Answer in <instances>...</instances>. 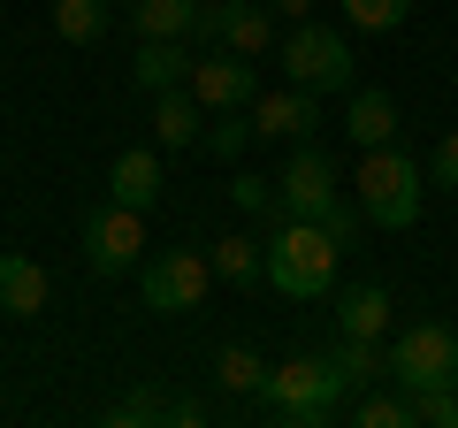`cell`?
<instances>
[{
  "label": "cell",
  "instance_id": "7",
  "mask_svg": "<svg viewBox=\"0 0 458 428\" xmlns=\"http://www.w3.org/2000/svg\"><path fill=\"white\" fill-rule=\"evenodd\" d=\"M146 261V214L123 207V199H99L84 214V268L92 276H138Z\"/></svg>",
  "mask_w": 458,
  "mask_h": 428
},
{
  "label": "cell",
  "instance_id": "13",
  "mask_svg": "<svg viewBox=\"0 0 458 428\" xmlns=\"http://www.w3.org/2000/svg\"><path fill=\"white\" fill-rule=\"evenodd\" d=\"M199 138H207V107L191 99V84H168V92H153V146L191 153Z\"/></svg>",
  "mask_w": 458,
  "mask_h": 428
},
{
  "label": "cell",
  "instance_id": "12",
  "mask_svg": "<svg viewBox=\"0 0 458 428\" xmlns=\"http://www.w3.org/2000/svg\"><path fill=\"white\" fill-rule=\"evenodd\" d=\"M47 306H54V276L31 253H0V313L8 321H38Z\"/></svg>",
  "mask_w": 458,
  "mask_h": 428
},
{
  "label": "cell",
  "instance_id": "14",
  "mask_svg": "<svg viewBox=\"0 0 458 428\" xmlns=\"http://www.w3.org/2000/svg\"><path fill=\"white\" fill-rule=\"evenodd\" d=\"M390 291L382 283H352V291H336V337H390Z\"/></svg>",
  "mask_w": 458,
  "mask_h": 428
},
{
  "label": "cell",
  "instance_id": "1",
  "mask_svg": "<svg viewBox=\"0 0 458 428\" xmlns=\"http://www.w3.org/2000/svg\"><path fill=\"white\" fill-rule=\"evenodd\" d=\"M336 276H344L336 237H328L321 222H306V214H276V230H267V245H260V283L267 291L313 306V298H336Z\"/></svg>",
  "mask_w": 458,
  "mask_h": 428
},
{
  "label": "cell",
  "instance_id": "9",
  "mask_svg": "<svg viewBox=\"0 0 458 428\" xmlns=\"http://www.w3.org/2000/svg\"><path fill=\"white\" fill-rule=\"evenodd\" d=\"M245 116H252V146H306L321 131V92H306V84H260V99Z\"/></svg>",
  "mask_w": 458,
  "mask_h": 428
},
{
  "label": "cell",
  "instance_id": "17",
  "mask_svg": "<svg viewBox=\"0 0 458 428\" xmlns=\"http://www.w3.org/2000/svg\"><path fill=\"white\" fill-rule=\"evenodd\" d=\"M222 47H229V54H245V62H267V54H276V8L229 0V16H222Z\"/></svg>",
  "mask_w": 458,
  "mask_h": 428
},
{
  "label": "cell",
  "instance_id": "3",
  "mask_svg": "<svg viewBox=\"0 0 458 428\" xmlns=\"http://www.w3.org/2000/svg\"><path fill=\"white\" fill-rule=\"evenodd\" d=\"M420 184H428V168L412 161L405 146H367V161H360V176H352V192H360V222H375V230H412L420 222Z\"/></svg>",
  "mask_w": 458,
  "mask_h": 428
},
{
  "label": "cell",
  "instance_id": "10",
  "mask_svg": "<svg viewBox=\"0 0 458 428\" xmlns=\"http://www.w3.org/2000/svg\"><path fill=\"white\" fill-rule=\"evenodd\" d=\"M191 99L199 107H252V99H260V62H245V54H229V47H214V54H199L191 62Z\"/></svg>",
  "mask_w": 458,
  "mask_h": 428
},
{
  "label": "cell",
  "instance_id": "30",
  "mask_svg": "<svg viewBox=\"0 0 458 428\" xmlns=\"http://www.w3.org/2000/svg\"><path fill=\"white\" fill-rule=\"evenodd\" d=\"M321 230L336 237V245H352V230H360V207H344V199H336V207L321 214Z\"/></svg>",
  "mask_w": 458,
  "mask_h": 428
},
{
  "label": "cell",
  "instance_id": "6",
  "mask_svg": "<svg viewBox=\"0 0 458 428\" xmlns=\"http://www.w3.org/2000/svg\"><path fill=\"white\" fill-rule=\"evenodd\" d=\"M382 382H397L405 398L458 382L451 375V330H443V321H412V330H397L390 352H382Z\"/></svg>",
  "mask_w": 458,
  "mask_h": 428
},
{
  "label": "cell",
  "instance_id": "15",
  "mask_svg": "<svg viewBox=\"0 0 458 428\" xmlns=\"http://www.w3.org/2000/svg\"><path fill=\"white\" fill-rule=\"evenodd\" d=\"M191 77V54H183V39H138V54H131V84L138 92H168V84H183Z\"/></svg>",
  "mask_w": 458,
  "mask_h": 428
},
{
  "label": "cell",
  "instance_id": "28",
  "mask_svg": "<svg viewBox=\"0 0 458 428\" xmlns=\"http://www.w3.org/2000/svg\"><path fill=\"white\" fill-rule=\"evenodd\" d=\"M229 199L245 214H276V176H252V168H229Z\"/></svg>",
  "mask_w": 458,
  "mask_h": 428
},
{
  "label": "cell",
  "instance_id": "32",
  "mask_svg": "<svg viewBox=\"0 0 458 428\" xmlns=\"http://www.w3.org/2000/svg\"><path fill=\"white\" fill-rule=\"evenodd\" d=\"M451 375H458V330H451Z\"/></svg>",
  "mask_w": 458,
  "mask_h": 428
},
{
  "label": "cell",
  "instance_id": "22",
  "mask_svg": "<svg viewBox=\"0 0 458 428\" xmlns=\"http://www.w3.org/2000/svg\"><path fill=\"white\" fill-rule=\"evenodd\" d=\"M107 0H54V31L69 39V47H92V39H107Z\"/></svg>",
  "mask_w": 458,
  "mask_h": 428
},
{
  "label": "cell",
  "instance_id": "24",
  "mask_svg": "<svg viewBox=\"0 0 458 428\" xmlns=\"http://www.w3.org/2000/svg\"><path fill=\"white\" fill-rule=\"evenodd\" d=\"M207 261H214V283H260V237L229 230L222 245H207Z\"/></svg>",
  "mask_w": 458,
  "mask_h": 428
},
{
  "label": "cell",
  "instance_id": "21",
  "mask_svg": "<svg viewBox=\"0 0 458 428\" xmlns=\"http://www.w3.org/2000/svg\"><path fill=\"white\" fill-rule=\"evenodd\" d=\"M214 382H222L229 398H260V382H267V360L252 345H222L214 352Z\"/></svg>",
  "mask_w": 458,
  "mask_h": 428
},
{
  "label": "cell",
  "instance_id": "29",
  "mask_svg": "<svg viewBox=\"0 0 458 428\" xmlns=\"http://www.w3.org/2000/svg\"><path fill=\"white\" fill-rule=\"evenodd\" d=\"M428 184H436V192H458V131L436 138V153H428Z\"/></svg>",
  "mask_w": 458,
  "mask_h": 428
},
{
  "label": "cell",
  "instance_id": "8",
  "mask_svg": "<svg viewBox=\"0 0 458 428\" xmlns=\"http://www.w3.org/2000/svg\"><path fill=\"white\" fill-rule=\"evenodd\" d=\"M336 161H328L321 146H283V168H276V214H306V222H321L328 207H336Z\"/></svg>",
  "mask_w": 458,
  "mask_h": 428
},
{
  "label": "cell",
  "instance_id": "18",
  "mask_svg": "<svg viewBox=\"0 0 458 428\" xmlns=\"http://www.w3.org/2000/svg\"><path fill=\"white\" fill-rule=\"evenodd\" d=\"M199 153H207V161H222V168H237V161L252 153V116H245V107H214Z\"/></svg>",
  "mask_w": 458,
  "mask_h": 428
},
{
  "label": "cell",
  "instance_id": "19",
  "mask_svg": "<svg viewBox=\"0 0 458 428\" xmlns=\"http://www.w3.org/2000/svg\"><path fill=\"white\" fill-rule=\"evenodd\" d=\"M328 367L344 375V390L360 398V390H375V382H382V345H375V337H336Z\"/></svg>",
  "mask_w": 458,
  "mask_h": 428
},
{
  "label": "cell",
  "instance_id": "5",
  "mask_svg": "<svg viewBox=\"0 0 458 428\" xmlns=\"http://www.w3.org/2000/svg\"><path fill=\"white\" fill-rule=\"evenodd\" d=\"M276 62L291 69V84L306 92H352V39L328 23H291V39H276Z\"/></svg>",
  "mask_w": 458,
  "mask_h": 428
},
{
  "label": "cell",
  "instance_id": "20",
  "mask_svg": "<svg viewBox=\"0 0 458 428\" xmlns=\"http://www.w3.org/2000/svg\"><path fill=\"white\" fill-rule=\"evenodd\" d=\"M123 16L138 39H191V0H131Z\"/></svg>",
  "mask_w": 458,
  "mask_h": 428
},
{
  "label": "cell",
  "instance_id": "23",
  "mask_svg": "<svg viewBox=\"0 0 458 428\" xmlns=\"http://www.w3.org/2000/svg\"><path fill=\"white\" fill-rule=\"evenodd\" d=\"M344 413H352V428H412V398L397 390V382H390V390H375V398L360 390Z\"/></svg>",
  "mask_w": 458,
  "mask_h": 428
},
{
  "label": "cell",
  "instance_id": "31",
  "mask_svg": "<svg viewBox=\"0 0 458 428\" xmlns=\"http://www.w3.org/2000/svg\"><path fill=\"white\" fill-rule=\"evenodd\" d=\"M267 8H276V16H291V23H306V16H313V0H267Z\"/></svg>",
  "mask_w": 458,
  "mask_h": 428
},
{
  "label": "cell",
  "instance_id": "2",
  "mask_svg": "<svg viewBox=\"0 0 458 428\" xmlns=\"http://www.w3.org/2000/svg\"><path fill=\"white\" fill-rule=\"evenodd\" d=\"M260 406H267V421H283V428H328V421H344L352 390H344V375L328 367V352H298V360L267 367Z\"/></svg>",
  "mask_w": 458,
  "mask_h": 428
},
{
  "label": "cell",
  "instance_id": "11",
  "mask_svg": "<svg viewBox=\"0 0 458 428\" xmlns=\"http://www.w3.org/2000/svg\"><path fill=\"white\" fill-rule=\"evenodd\" d=\"M161 192H168L161 146H131V153H114V161H107V199H123V207L153 214V207H161Z\"/></svg>",
  "mask_w": 458,
  "mask_h": 428
},
{
  "label": "cell",
  "instance_id": "16",
  "mask_svg": "<svg viewBox=\"0 0 458 428\" xmlns=\"http://www.w3.org/2000/svg\"><path fill=\"white\" fill-rule=\"evenodd\" d=\"M344 131H352V146H390L397 138V99L382 92V84H360V92H352V107H344Z\"/></svg>",
  "mask_w": 458,
  "mask_h": 428
},
{
  "label": "cell",
  "instance_id": "27",
  "mask_svg": "<svg viewBox=\"0 0 458 428\" xmlns=\"http://www.w3.org/2000/svg\"><path fill=\"white\" fill-rule=\"evenodd\" d=\"M412 428H458V382H443V390H420V398H412Z\"/></svg>",
  "mask_w": 458,
  "mask_h": 428
},
{
  "label": "cell",
  "instance_id": "25",
  "mask_svg": "<svg viewBox=\"0 0 458 428\" xmlns=\"http://www.w3.org/2000/svg\"><path fill=\"white\" fill-rule=\"evenodd\" d=\"M344 16H352V31L382 39V31H397V23L412 16V0H344Z\"/></svg>",
  "mask_w": 458,
  "mask_h": 428
},
{
  "label": "cell",
  "instance_id": "26",
  "mask_svg": "<svg viewBox=\"0 0 458 428\" xmlns=\"http://www.w3.org/2000/svg\"><path fill=\"white\" fill-rule=\"evenodd\" d=\"M168 406H176V398H168V390H153V382H146V390H131L123 406L107 413V421H114V428H146V421H168Z\"/></svg>",
  "mask_w": 458,
  "mask_h": 428
},
{
  "label": "cell",
  "instance_id": "4",
  "mask_svg": "<svg viewBox=\"0 0 458 428\" xmlns=\"http://www.w3.org/2000/svg\"><path fill=\"white\" fill-rule=\"evenodd\" d=\"M214 291V261L191 245H168V253H146L138 261V298L146 313H199Z\"/></svg>",
  "mask_w": 458,
  "mask_h": 428
}]
</instances>
